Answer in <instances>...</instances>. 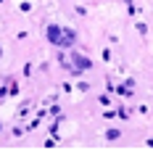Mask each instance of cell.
I'll use <instances>...</instances> for the list:
<instances>
[{"label": "cell", "instance_id": "obj_4", "mask_svg": "<svg viewBox=\"0 0 153 153\" xmlns=\"http://www.w3.org/2000/svg\"><path fill=\"white\" fill-rule=\"evenodd\" d=\"M119 135H122L119 129H108V132H106V137H108V140H116V137H119Z\"/></svg>", "mask_w": 153, "mask_h": 153}, {"label": "cell", "instance_id": "obj_2", "mask_svg": "<svg viewBox=\"0 0 153 153\" xmlns=\"http://www.w3.org/2000/svg\"><path fill=\"white\" fill-rule=\"evenodd\" d=\"M71 58H74V63H76V69H74V74H82L85 69H90L92 63H90V58H82L79 53H71Z\"/></svg>", "mask_w": 153, "mask_h": 153}, {"label": "cell", "instance_id": "obj_5", "mask_svg": "<svg viewBox=\"0 0 153 153\" xmlns=\"http://www.w3.org/2000/svg\"><path fill=\"white\" fill-rule=\"evenodd\" d=\"M0 56H3V48H0Z\"/></svg>", "mask_w": 153, "mask_h": 153}, {"label": "cell", "instance_id": "obj_3", "mask_svg": "<svg viewBox=\"0 0 153 153\" xmlns=\"http://www.w3.org/2000/svg\"><path fill=\"white\" fill-rule=\"evenodd\" d=\"M74 40H76V34L71 29H63V37H61V48H69V45H74Z\"/></svg>", "mask_w": 153, "mask_h": 153}, {"label": "cell", "instance_id": "obj_1", "mask_svg": "<svg viewBox=\"0 0 153 153\" xmlns=\"http://www.w3.org/2000/svg\"><path fill=\"white\" fill-rule=\"evenodd\" d=\"M45 37L53 42V45H61V37H63V29L58 27V24H48V29H45Z\"/></svg>", "mask_w": 153, "mask_h": 153}]
</instances>
